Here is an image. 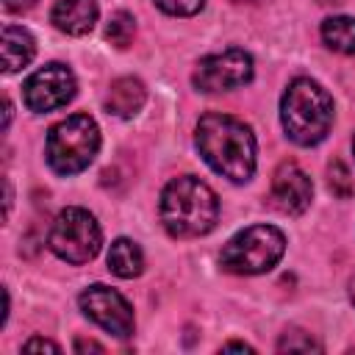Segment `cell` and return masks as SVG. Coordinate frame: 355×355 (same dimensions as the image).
Returning <instances> with one entry per match:
<instances>
[{
	"label": "cell",
	"mask_w": 355,
	"mask_h": 355,
	"mask_svg": "<svg viewBox=\"0 0 355 355\" xmlns=\"http://www.w3.org/2000/svg\"><path fill=\"white\" fill-rule=\"evenodd\" d=\"M197 150L205 164L233 183H247L255 172V136L230 114H205L197 122Z\"/></svg>",
	"instance_id": "obj_1"
},
{
	"label": "cell",
	"mask_w": 355,
	"mask_h": 355,
	"mask_svg": "<svg viewBox=\"0 0 355 355\" xmlns=\"http://www.w3.org/2000/svg\"><path fill=\"white\" fill-rule=\"evenodd\" d=\"M219 216V200L208 183L191 175L169 180L161 191V222L175 239L205 236Z\"/></svg>",
	"instance_id": "obj_2"
},
{
	"label": "cell",
	"mask_w": 355,
	"mask_h": 355,
	"mask_svg": "<svg viewBox=\"0 0 355 355\" xmlns=\"http://www.w3.org/2000/svg\"><path fill=\"white\" fill-rule=\"evenodd\" d=\"M280 119L294 144H319L333 125V97L316 80L297 78L280 100Z\"/></svg>",
	"instance_id": "obj_3"
},
{
	"label": "cell",
	"mask_w": 355,
	"mask_h": 355,
	"mask_svg": "<svg viewBox=\"0 0 355 355\" xmlns=\"http://www.w3.org/2000/svg\"><path fill=\"white\" fill-rule=\"evenodd\" d=\"M100 150V128L89 114H72L47 133V164L58 175L83 172Z\"/></svg>",
	"instance_id": "obj_4"
},
{
	"label": "cell",
	"mask_w": 355,
	"mask_h": 355,
	"mask_svg": "<svg viewBox=\"0 0 355 355\" xmlns=\"http://www.w3.org/2000/svg\"><path fill=\"white\" fill-rule=\"evenodd\" d=\"M286 252V236L272 225H252L236 233L219 255L222 269L233 275H261L277 266Z\"/></svg>",
	"instance_id": "obj_5"
},
{
	"label": "cell",
	"mask_w": 355,
	"mask_h": 355,
	"mask_svg": "<svg viewBox=\"0 0 355 355\" xmlns=\"http://www.w3.org/2000/svg\"><path fill=\"white\" fill-rule=\"evenodd\" d=\"M50 250L67 263H86L100 252L103 233L86 208H64L47 236Z\"/></svg>",
	"instance_id": "obj_6"
},
{
	"label": "cell",
	"mask_w": 355,
	"mask_h": 355,
	"mask_svg": "<svg viewBox=\"0 0 355 355\" xmlns=\"http://www.w3.org/2000/svg\"><path fill=\"white\" fill-rule=\"evenodd\" d=\"M252 58L250 53L244 50H225V53H216V55H205L191 80L200 92L205 94H214V92H227V89H239L244 83L252 80Z\"/></svg>",
	"instance_id": "obj_7"
},
{
	"label": "cell",
	"mask_w": 355,
	"mask_h": 355,
	"mask_svg": "<svg viewBox=\"0 0 355 355\" xmlns=\"http://www.w3.org/2000/svg\"><path fill=\"white\" fill-rule=\"evenodd\" d=\"M78 302H80V311L111 336L128 338L133 333V308L116 288L94 283L80 294Z\"/></svg>",
	"instance_id": "obj_8"
},
{
	"label": "cell",
	"mask_w": 355,
	"mask_h": 355,
	"mask_svg": "<svg viewBox=\"0 0 355 355\" xmlns=\"http://www.w3.org/2000/svg\"><path fill=\"white\" fill-rule=\"evenodd\" d=\"M72 97H75V75L64 64H47L36 69L22 86V100L36 114L61 108Z\"/></svg>",
	"instance_id": "obj_9"
},
{
	"label": "cell",
	"mask_w": 355,
	"mask_h": 355,
	"mask_svg": "<svg viewBox=\"0 0 355 355\" xmlns=\"http://www.w3.org/2000/svg\"><path fill=\"white\" fill-rule=\"evenodd\" d=\"M311 197H313L311 178L294 161H283L272 178V202L283 214L297 216L311 205Z\"/></svg>",
	"instance_id": "obj_10"
},
{
	"label": "cell",
	"mask_w": 355,
	"mask_h": 355,
	"mask_svg": "<svg viewBox=\"0 0 355 355\" xmlns=\"http://www.w3.org/2000/svg\"><path fill=\"white\" fill-rule=\"evenodd\" d=\"M97 14V0H58L50 11V22L69 36H86L94 28Z\"/></svg>",
	"instance_id": "obj_11"
},
{
	"label": "cell",
	"mask_w": 355,
	"mask_h": 355,
	"mask_svg": "<svg viewBox=\"0 0 355 355\" xmlns=\"http://www.w3.org/2000/svg\"><path fill=\"white\" fill-rule=\"evenodd\" d=\"M144 100H147V89L139 78H116L105 94V111L128 119L141 111Z\"/></svg>",
	"instance_id": "obj_12"
},
{
	"label": "cell",
	"mask_w": 355,
	"mask_h": 355,
	"mask_svg": "<svg viewBox=\"0 0 355 355\" xmlns=\"http://www.w3.org/2000/svg\"><path fill=\"white\" fill-rule=\"evenodd\" d=\"M36 55V42L33 36L19 28V25H6L3 28V72H19L28 67Z\"/></svg>",
	"instance_id": "obj_13"
},
{
	"label": "cell",
	"mask_w": 355,
	"mask_h": 355,
	"mask_svg": "<svg viewBox=\"0 0 355 355\" xmlns=\"http://www.w3.org/2000/svg\"><path fill=\"white\" fill-rule=\"evenodd\" d=\"M108 269L125 280L139 277L144 272V255H141L139 244L130 239H116L108 250Z\"/></svg>",
	"instance_id": "obj_14"
},
{
	"label": "cell",
	"mask_w": 355,
	"mask_h": 355,
	"mask_svg": "<svg viewBox=\"0 0 355 355\" xmlns=\"http://www.w3.org/2000/svg\"><path fill=\"white\" fill-rule=\"evenodd\" d=\"M322 39L330 50L355 55V19L352 17H327L322 22Z\"/></svg>",
	"instance_id": "obj_15"
},
{
	"label": "cell",
	"mask_w": 355,
	"mask_h": 355,
	"mask_svg": "<svg viewBox=\"0 0 355 355\" xmlns=\"http://www.w3.org/2000/svg\"><path fill=\"white\" fill-rule=\"evenodd\" d=\"M133 33H136V19L128 14V11H116L111 14L108 25H105V39L116 47H128L133 42Z\"/></svg>",
	"instance_id": "obj_16"
},
{
	"label": "cell",
	"mask_w": 355,
	"mask_h": 355,
	"mask_svg": "<svg viewBox=\"0 0 355 355\" xmlns=\"http://www.w3.org/2000/svg\"><path fill=\"white\" fill-rule=\"evenodd\" d=\"M327 186H330V191H333L336 197H341V200L352 197L355 183H352V178H349V169H347L341 161H333V164L327 166Z\"/></svg>",
	"instance_id": "obj_17"
},
{
	"label": "cell",
	"mask_w": 355,
	"mask_h": 355,
	"mask_svg": "<svg viewBox=\"0 0 355 355\" xmlns=\"http://www.w3.org/2000/svg\"><path fill=\"white\" fill-rule=\"evenodd\" d=\"M277 349L280 352H311V349H322L313 338H311V333H302V330H288V333H283L280 336V341H277Z\"/></svg>",
	"instance_id": "obj_18"
},
{
	"label": "cell",
	"mask_w": 355,
	"mask_h": 355,
	"mask_svg": "<svg viewBox=\"0 0 355 355\" xmlns=\"http://www.w3.org/2000/svg\"><path fill=\"white\" fill-rule=\"evenodd\" d=\"M155 6L172 17H191L205 6V0H155Z\"/></svg>",
	"instance_id": "obj_19"
},
{
	"label": "cell",
	"mask_w": 355,
	"mask_h": 355,
	"mask_svg": "<svg viewBox=\"0 0 355 355\" xmlns=\"http://www.w3.org/2000/svg\"><path fill=\"white\" fill-rule=\"evenodd\" d=\"M22 349H50V352H58L61 347L53 344V341H47V338H31V341L22 344Z\"/></svg>",
	"instance_id": "obj_20"
},
{
	"label": "cell",
	"mask_w": 355,
	"mask_h": 355,
	"mask_svg": "<svg viewBox=\"0 0 355 355\" xmlns=\"http://www.w3.org/2000/svg\"><path fill=\"white\" fill-rule=\"evenodd\" d=\"M31 6H36V0H3L6 11H28Z\"/></svg>",
	"instance_id": "obj_21"
},
{
	"label": "cell",
	"mask_w": 355,
	"mask_h": 355,
	"mask_svg": "<svg viewBox=\"0 0 355 355\" xmlns=\"http://www.w3.org/2000/svg\"><path fill=\"white\" fill-rule=\"evenodd\" d=\"M75 349H78V352H86V349H92V352H105L103 344H97V341H86V338H78V341H75Z\"/></svg>",
	"instance_id": "obj_22"
},
{
	"label": "cell",
	"mask_w": 355,
	"mask_h": 355,
	"mask_svg": "<svg viewBox=\"0 0 355 355\" xmlns=\"http://www.w3.org/2000/svg\"><path fill=\"white\" fill-rule=\"evenodd\" d=\"M225 349H244V352H252V347H247V344H241V341H230V344H225Z\"/></svg>",
	"instance_id": "obj_23"
},
{
	"label": "cell",
	"mask_w": 355,
	"mask_h": 355,
	"mask_svg": "<svg viewBox=\"0 0 355 355\" xmlns=\"http://www.w3.org/2000/svg\"><path fill=\"white\" fill-rule=\"evenodd\" d=\"M349 300H352V305H355V277L349 280Z\"/></svg>",
	"instance_id": "obj_24"
},
{
	"label": "cell",
	"mask_w": 355,
	"mask_h": 355,
	"mask_svg": "<svg viewBox=\"0 0 355 355\" xmlns=\"http://www.w3.org/2000/svg\"><path fill=\"white\" fill-rule=\"evenodd\" d=\"M236 3H263V0H236Z\"/></svg>",
	"instance_id": "obj_25"
},
{
	"label": "cell",
	"mask_w": 355,
	"mask_h": 355,
	"mask_svg": "<svg viewBox=\"0 0 355 355\" xmlns=\"http://www.w3.org/2000/svg\"><path fill=\"white\" fill-rule=\"evenodd\" d=\"M352 153H355V139H352Z\"/></svg>",
	"instance_id": "obj_26"
}]
</instances>
